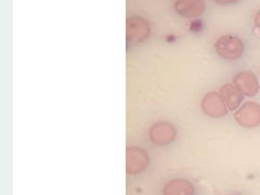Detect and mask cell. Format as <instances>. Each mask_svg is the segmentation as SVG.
I'll use <instances>...</instances> for the list:
<instances>
[{
    "label": "cell",
    "mask_w": 260,
    "mask_h": 195,
    "mask_svg": "<svg viewBox=\"0 0 260 195\" xmlns=\"http://www.w3.org/2000/svg\"><path fill=\"white\" fill-rule=\"evenodd\" d=\"M244 44L235 35H224L219 37L215 44V50L219 56L228 61L240 59L244 53Z\"/></svg>",
    "instance_id": "6da1fadb"
},
{
    "label": "cell",
    "mask_w": 260,
    "mask_h": 195,
    "mask_svg": "<svg viewBox=\"0 0 260 195\" xmlns=\"http://www.w3.org/2000/svg\"><path fill=\"white\" fill-rule=\"evenodd\" d=\"M150 158L148 153L138 146H129L126 151V173L128 175H139L148 168Z\"/></svg>",
    "instance_id": "7a4b0ae2"
},
{
    "label": "cell",
    "mask_w": 260,
    "mask_h": 195,
    "mask_svg": "<svg viewBox=\"0 0 260 195\" xmlns=\"http://www.w3.org/2000/svg\"><path fill=\"white\" fill-rule=\"evenodd\" d=\"M234 118L244 128H255L260 125V105L254 101L242 104L235 111Z\"/></svg>",
    "instance_id": "3957f363"
},
{
    "label": "cell",
    "mask_w": 260,
    "mask_h": 195,
    "mask_svg": "<svg viewBox=\"0 0 260 195\" xmlns=\"http://www.w3.org/2000/svg\"><path fill=\"white\" fill-rule=\"evenodd\" d=\"M177 137L176 127L168 121H158L149 130L150 141L157 146H166L173 143Z\"/></svg>",
    "instance_id": "277c9868"
},
{
    "label": "cell",
    "mask_w": 260,
    "mask_h": 195,
    "mask_svg": "<svg viewBox=\"0 0 260 195\" xmlns=\"http://www.w3.org/2000/svg\"><path fill=\"white\" fill-rule=\"evenodd\" d=\"M201 109L206 116L211 118L224 117L229 112L220 93L216 91H210L202 98Z\"/></svg>",
    "instance_id": "5b68a950"
},
{
    "label": "cell",
    "mask_w": 260,
    "mask_h": 195,
    "mask_svg": "<svg viewBox=\"0 0 260 195\" xmlns=\"http://www.w3.org/2000/svg\"><path fill=\"white\" fill-rule=\"evenodd\" d=\"M233 85L244 94V96H255L259 89V80L257 76L251 72H239L233 77Z\"/></svg>",
    "instance_id": "8992f818"
},
{
    "label": "cell",
    "mask_w": 260,
    "mask_h": 195,
    "mask_svg": "<svg viewBox=\"0 0 260 195\" xmlns=\"http://www.w3.org/2000/svg\"><path fill=\"white\" fill-rule=\"evenodd\" d=\"M150 25L142 18H129L127 21V38L133 43H141L150 35Z\"/></svg>",
    "instance_id": "52a82bcc"
},
{
    "label": "cell",
    "mask_w": 260,
    "mask_h": 195,
    "mask_svg": "<svg viewBox=\"0 0 260 195\" xmlns=\"http://www.w3.org/2000/svg\"><path fill=\"white\" fill-rule=\"evenodd\" d=\"M204 0H177L175 10L186 19L199 18L205 11Z\"/></svg>",
    "instance_id": "ba28073f"
},
{
    "label": "cell",
    "mask_w": 260,
    "mask_h": 195,
    "mask_svg": "<svg viewBox=\"0 0 260 195\" xmlns=\"http://www.w3.org/2000/svg\"><path fill=\"white\" fill-rule=\"evenodd\" d=\"M219 93L223 99L229 111H237L243 103L244 94L233 84H225L219 89Z\"/></svg>",
    "instance_id": "9c48e42d"
},
{
    "label": "cell",
    "mask_w": 260,
    "mask_h": 195,
    "mask_svg": "<svg viewBox=\"0 0 260 195\" xmlns=\"http://www.w3.org/2000/svg\"><path fill=\"white\" fill-rule=\"evenodd\" d=\"M164 195H195L193 184L186 179L177 178L173 179L162 189Z\"/></svg>",
    "instance_id": "30bf717a"
},
{
    "label": "cell",
    "mask_w": 260,
    "mask_h": 195,
    "mask_svg": "<svg viewBox=\"0 0 260 195\" xmlns=\"http://www.w3.org/2000/svg\"><path fill=\"white\" fill-rule=\"evenodd\" d=\"M214 2L218 5H231L240 2V0H214Z\"/></svg>",
    "instance_id": "8fae6325"
},
{
    "label": "cell",
    "mask_w": 260,
    "mask_h": 195,
    "mask_svg": "<svg viewBox=\"0 0 260 195\" xmlns=\"http://www.w3.org/2000/svg\"><path fill=\"white\" fill-rule=\"evenodd\" d=\"M255 25L258 29H260V10L255 15Z\"/></svg>",
    "instance_id": "7c38bea8"
}]
</instances>
